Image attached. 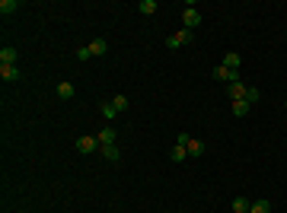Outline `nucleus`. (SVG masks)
Here are the masks:
<instances>
[{"instance_id": "obj_15", "label": "nucleus", "mask_w": 287, "mask_h": 213, "mask_svg": "<svg viewBox=\"0 0 287 213\" xmlns=\"http://www.w3.org/2000/svg\"><path fill=\"white\" fill-rule=\"evenodd\" d=\"M58 99H74V83H58Z\"/></svg>"}, {"instance_id": "obj_9", "label": "nucleus", "mask_w": 287, "mask_h": 213, "mask_svg": "<svg viewBox=\"0 0 287 213\" xmlns=\"http://www.w3.org/2000/svg\"><path fill=\"white\" fill-rule=\"evenodd\" d=\"M227 96H230V99H246V83H239V80H236V83H230L227 86Z\"/></svg>"}, {"instance_id": "obj_23", "label": "nucleus", "mask_w": 287, "mask_h": 213, "mask_svg": "<svg viewBox=\"0 0 287 213\" xmlns=\"http://www.w3.org/2000/svg\"><path fill=\"white\" fill-rule=\"evenodd\" d=\"M77 57H80V61H90V57H93V54H90V45L80 48V51H77Z\"/></svg>"}, {"instance_id": "obj_8", "label": "nucleus", "mask_w": 287, "mask_h": 213, "mask_svg": "<svg viewBox=\"0 0 287 213\" xmlns=\"http://www.w3.org/2000/svg\"><path fill=\"white\" fill-rule=\"evenodd\" d=\"M16 57H19V51H16L13 45H3V48H0V64H16Z\"/></svg>"}, {"instance_id": "obj_10", "label": "nucleus", "mask_w": 287, "mask_h": 213, "mask_svg": "<svg viewBox=\"0 0 287 213\" xmlns=\"http://www.w3.org/2000/svg\"><path fill=\"white\" fill-rule=\"evenodd\" d=\"M102 159H106V162H118V159H121V150H118L115 143L102 146Z\"/></svg>"}, {"instance_id": "obj_5", "label": "nucleus", "mask_w": 287, "mask_h": 213, "mask_svg": "<svg viewBox=\"0 0 287 213\" xmlns=\"http://www.w3.org/2000/svg\"><path fill=\"white\" fill-rule=\"evenodd\" d=\"M74 146H77V153H93V150L99 146V140H96V137H80Z\"/></svg>"}, {"instance_id": "obj_22", "label": "nucleus", "mask_w": 287, "mask_h": 213, "mask_svg": "<svg viewBox=\"0 0 287 213\" xmlns=\"http://www.w3.org/2000/svg\"><path fill=\"white\" fill-rule=\"evenodd\" d=\"M249 207H252V204H249L246 198H233V210H236V213H249Z\"/></svg>"}, {"instance_id": "obj_11", "label": "nucleus", "mask_w": 287, "mask_h": 213, "mask_svg": "<svg viewBox=\"0 0 287 213\" xmlns=\"http://www.w3.org/2000/svg\"><path fill=\"white\" fill-rule=\"evenodd\" d=\"M99 114H102V118H106L109 124H112L115 118H118V112H115V105H112V102H102V105H99Z\"/></svg>"}, {"instance_id": "obj_21", "label": "nucleus", "mask_w": 287, "mask_h": 213, "mask_svg": "<svg viewBox=\"0 0 287 213\" xmlns=\"http://www.w3.org/2000/svg\"><path fill=\"white\" fill-rule=\"evenodd\" d=\"M185 156H189L185 146H173V153H169V159H173V162H185Z\"/></svg>"}, {"instance_id": "obj_13", "label": "nucleus", "mask_w": 287, "mask_h": 213, "mask_svg": "<svg viewBox=\"0 0 287 213\" xmlns=\"http://www.w3.org/2000/svg\"><path fill=\"white\" fill-rule=\"evenodd\" d=\"M249 112H252V105H249L246 99H236V102H233V114H236V118H246Z\"/></svg>"}, {"instance_id": "obj_3", "label": "nucleus", "mask_w": 287, "mask_h": 213, "mask_svg": "<svg viewBox=\"0 0 287 213\" xmlns=\"http://www.w3.org/2000/svg\"><path fill=\"white\" fill-rule=\"evenodd\" d=\"M182 23H185V29H198L201 26V13L195 7H185L182 10Z\"/></svg>"}, {"instance_id": "obj_2", "label": "nucleus", "mask_w": 287, "mask_h": 213, "mask_svg": "<svg viewBox=\"0 0 287 213\" xmlns=\"http://www.w3.org/2000/svg\"><path fill=\"white\" fill-rule=\"evenodd\" d=\"M211 76L230 86V83H236V80H239V70H230V67H223V64H217V67L211 70Z\"/></svg>"}, {"instance_id": "obj_14", "label": "nucleus", "mask_w": 287, "mask_h": 213, "mask_svg": "<svg viewBox=\"0 0 287 213\" xmlns=\"http://www.w3.org/2000/svg\"><path fill=\"white\" fill-rule=\"evenodd\" d=\"M185 150H189V156H195V159H198V156H204V143H201V140H198V137H191Z\"/></svg>"}, {"instance_id": "obj_12", "label": "nucleus", "mask_w": 287, "mask_h": 213, "mask_svg": "<svg viewBox=\"0 0 287 213\" xmlns=\"http://www.w3.org/2000/svg\"><path fill=\"white\" fill-rule=\"evenodd\" d=\"M220 64H223V67H230V70H239V64H242V61H239V54H236V51H227Z\"/></svg>"}, {"instance_id": "obj_24", "label": "nucleus", "mask_w": 287, "mask_h": 213, "mask_svg": "<svg viewBox=\"0 0 287 213\" xmlns=\"http://www.w3.org/2000/svg\"><path fill=\"white\" fill-rule=\"evenodd\" d=\"M189 140H191L189 134H179V137H175V146H189Z\"/></svg>"}, {"instance_id": "obj_16", "label": "nucleus", "mask_w": 287, "mask_h": 213, "mask_svg": "<svg viewBox=\"0 0 287 213\" xmlns=\"http://www.w3.org/2000/svg\"><path fill=\"white\" fill-rule=\"evenodd\" d=\"M137 13H144V16L157 13V0H141V3H137Z\"/></svg>"}, {"instance_id": "obj_19", "label": "nucleus", "mask_w": 287, "mask_h": 213, "mask_svg": "<svg viewBox=\"0 0 287 213\" xmlns=\"http://www.w3.org/2000/svg\"><path fill=\"white\" fill-rule=\"evenodd\" d=\"M19 10V0H0V13L7 16V13H16Z\"/></svg>"}, {"instance_id": "obj_4", "label": "nucleus", "mask_w": 287, "mask_h": 213, "mask_svg": "<svg viewBox=\"0 0 287 213\" xmlns=\"http://www.w3.org/2000/svg\"><path fill=\"white\" fill-rule=\"evenodd\" d=\"M0 76H3L7 83H16L23 73H19V67H16V64H0Z\"/></svg>"}, {"instance_id": "obj_20", "label": "nucleus", "mask_w": 287, "mask_h": 213, "mask_svg": "<svg viewBox=\"0 0 287 213\" xmlns=\"http://www.w3.org/2000/svg\"><path fill=\"white\" fill-rule=\"evenodd\" d=\"M112 105H115V112H128V105H131V102H128V96H115V99H112Z\"/></svg>"}, {"instance_id": "obj_17", "label": "nucleus", "mask_w": 287, "mask_h": 213, "mask_svg": "<svg viewBox=\"0 0 287 213\" xmlns=\"http://www.w3.org/2000/svg\"><path fill=\"white\" fill-rule=\"evenodd\" d=\"M249 213H271V200H265V198L255 200V204L249 207Z\"/></svg>"}, {"instance_id": "obj_18", "label": "nucleus", "mask_w": 287, "mask_h": 213, "mask_svg": "<svg viewBox=\"0 0 287 213\" xmlns=\"http://www.w3.org/2000/svg\"><path fill=\"white\" fill-rule=\"evenodd\" d=\"M258 99H262V89H258V86H246V102H249V105H255Z\"/></svg>"}, {"instance_id": "obj_7", "label": "nucleus", "mask_w": 287, "mask_h": 213, "mask_svg": "<svg viewBox=\"0 0 287 213\" xmlns=\"http://www.w3.org/2000/svg\"><path fill=\"white\" fill-rule=\"evenodd\" d=\"M115 137H118V134H115L112 130V124H109V128H102L96 134V140H99V146H109V143H115Z\"/></svg>"}, {"instance_id": "obj_1", "label": "nucleus", "mask_w": 287, "mask_h": 213, "mask_svg": "<svg viewBox=\"0 0 287 213\" xmlns=\"http://www.w3.org/2000/svg\"><path fill=\"white\" fill-rule=\"evenodd\" d=\"M191 38H195V35H191V29H179L175 35L166 38V48H169V51H175V48H182V45H191Z\"/></svg>"}, {"instance_id": "obj_6", "label": "nucleus", "mask_w": 287, "mask_h": 213, "mask_svg": "<svg viewBox=\"0 0 287 213\" xmlns=\"http://www.w3.org/2000/svg\"><path fill=\"white\" fill-rule=\"evenodd\" d=\"M106 51H109V42H106V38H93V42H90V54H93V57H102Z\"/></svg>"}]
</instances>
